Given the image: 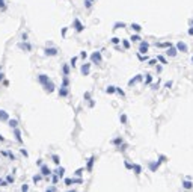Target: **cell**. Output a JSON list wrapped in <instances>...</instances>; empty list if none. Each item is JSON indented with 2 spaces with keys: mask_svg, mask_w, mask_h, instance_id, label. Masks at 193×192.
<instances>
[{
  "mask_svg": "<svg viewBox=\"0 0 193 192\" xmlns=\"http://www.w3.org/2000/svg\"><path fill=\"white\" fill-rule=\"evenodd\" d=\"M89 70H91V64H85V65H81V68H80V71H81L83 76H88Z\"/></svg>",
  "mask_w": 193,
  "mask_h": 192,
  "instance_id": "cell-7",
  "label": "cell"
},
{
  "mask_svg": "<svg viewBox=\"0 0 193 192\" xmlns=\"http://www.w3.org/2000/svg\"><path fill=\"white\" fill-rule=\"evenodd\" d=\"M157 61H160V62H162V64H167V61H166L165 58H163V56H160V55L157 56Z\"/></svg>",
  "mask_w": 193,
  "mask_h": 192,
  "instance_id": "cell-30",
  "label": "cell"
},
{
  "mask_svg": "<svg viewBox=\"0 0 193 192\" xmlns=\"http://www.w3.org/2000/svg\"><path fill=\"white\" fill-rule=\"evenodd\" d=\"M112 42H113V44H119V42H121V39H119V38H116V36H113V38H112Z\"/></svg>",
  "mask_w": 193,
  "mask_h": 192,
  "instance_id": "cell-32",
  "label": "cell"
},
{
  "mask_svg": "<svg viewBox=\"0 0 193 192\" xmlns=\"http://www.w3.org/2000/svg\"><path fill=\"white\" fill-rule=\"evenodd\" d=\"M192 62H193V58H192Z\"/></svg>",
  "mask_w": 193,
  "mask_h": 192,
  "instance_id": "cell-53",
  "label": "cell"
},
{
  "mask_svg": "<svg viewBox=\"0 0 193 192\" xmlns=\"http://www.w3.org/2000/svg\"><path fill=\"white\" fill-rule=\"evenodd\" d=\"M125 168L127 169H133V165H131L130 162H125Z\"/></svg>",
  "mask_w": 193,
  "mask_h": 192,
  "instance_id": "cell-36",
  "label": "cell"
},
{
  "mask_svg": "<svg viewBox=\"0 0 193 192\" xmlns=\"http://www.w3.org/2000/svg\"><path fill=\"white\" fill-rule=\"evenodd\" d=\"M74 29H76L77 32H83V29H85V26L81 24V21L79 18H74Z\"/></svg>",
  "mask_w": 193,
  "mask_h": 192,
  "instance_id": "cell-4",
  "label": "cell"
},
{
  "mask_svg": "<svg viewBox=\"0 0 193 192\" xmlns=\"http://www.w3.org/2000/svg\"><path fill=\"white\" fill-rule=\"evenodd\" d=\"M139 59H140V61H146L148 56H142V55H140V56H139Z\"/></svg>",
  "mask_w": 193,
  "mask_h": 192,
  "instance_id": "cell-42",
  "label": "cell"
},
{
  "mask_svg": "<svg viewBox=\"0 0 193 192\" xmlns=\"http://www.w3.org/2000/svg\"><path fill=\"white\" fill-rule=\"evenodd\" d=\"M6 182H8V183H14V177H12V175H8V177H6Z\"/></svg>",
  "mask_w": 193,
  "mask_h": 192,
  "instance_id": "cell-34",
  "label": "cell"
},
{
  "mask_svg": "<svg viewBox=\"0 0 193 192\" xmlns=\"http://www.w3.org/2000/svg\"><path fill=\"white\" fill-rule=\"evenodd\" d=\"M189 35L193 36V27H190V29H189Z\"/></svg>",
  "mask_w": 193,
  "mask_h": 192,
  "instance_id": "cell-48",
  "label": "cell"
},
{
  "mask_svg": "<svg viewBox=\"0 0 193 192\" xmlns=\"http://www.w3.org/2000/svg\"><path fill=\"white\" fill-rule=\"evenodd\" d=\"M14 136H15V139H17V141L20 142V144L23 142V139H21V132H20V130H18L17 127H15V130H14Z\"/></svg>",
  "mask_w": 193,
  "mask_h": 192,
  "instance_id": "cell-15",
  "label": "cell"
},
{
  "mask_svg": "<svg viewBox=\"0 0 193 192\" xmlns=\"http://www.w3.org/2000/svg\"><path fill=\"white\" fill-rule=\"evenodd\" d=\"M91 59H92V64H100L101 62V53L100 52H94Z\"/></svg>",
  "mask_w": 193,
  "mask_h": 192,
  "instance_id": "cell-3",
  "label": "cell"
},
{
  "mask_svg": "<svg viewBox=\"0 0 193 192\" xmlns=\"http://www.w3.org/2000/svg\"><path fill=\"white\" fill-rule=\"evenodd\" d=\"M74 183H81V180H72V178H65V185H67V186L74 185Z\"/></svg>",
  "mask_w": 193,
  "mask_h": 192,
  "instance_id": "cell-18",
  "label": "cell"
},
{
  "mask_svg": "<svg viewBox=\"0 0 193 192\" xmlns=\"http://www.w3.org/2000/svg\"><path fill=\"white\" fill-rule=\"evenodd\" d=\"M121 122H124V124L127 122V115H124V113L121 115Z\"/></svg>",
  "mask_w": 193,
  "mask_h": 192,
  "instance_id": "cell-35",
  "label": "cell"
},
{
  "mask_svg": "<svg viewBox=\"0 0 193 192\" xmlns=\"http://www.w3.org/2000/svg\"><path fill=\"white\" fill-rule=\"evenodd\" d=\"M39 180H41V175H35V177H33V182L35 183H38Z\"/></svg>",
  "mask_w": 193,
  "mask_h": 192,
  "instance_id": "cell-39",
  "label": "cell"
},
{
  "mask_svg": "<svg viewBox=\"0 0 193 192\" xmlns=\"http://www.w3.org/2000/svg\"><path fill=\"white\" fill-rule=\"evenodd\" d=\"M8 124H9L11 126V127H17V124H18V122H17V120H8Z\"/></svg>",
  "mask_w": 193,
  "mask_h": 192,
  "instance_id": "cell-25",
  "label": "cell"
},
{
  "mask_svg": "<svg viewBox=\"0 0 193 192\" xmlns=\"http://www.w3.org/2000/svg\"><path fill=\"white\" fill-rule=\"evenodd\" d=\"M3 79V74H2V73H0V80H2Z\"/></svg>",
  "mask_w": 193,
  "mask_h": 192,
  "instance_id": "cell-52",
  "label": "cell"
},
{
  "mask_svg": "<svg viewBox=\"0 0 193 192\" xmlns=\"http://www.w3.org/2000/svg\"><path fill=\"white\" fill-rule=\"evenodd\" d=\"M21 154H24V156H27V151L24 148H21Z\"/></svg>",
  "mask_w": 193,
  "mask_h": 192,
  "instance_id": "cell-49",
  "label": "cell"
},
{
  "mask_svg": "<svg viewBox=\"0 0 193 192\" xmlns=\"http://www.w3.org/2000/svg\"><path fill=\"white\" fill-rule=\"evenodd\" d=\"M62 73H63V76H69V65L68 64H65L62 67Z\"/></svg>",
  "mask_w": 193,
  "mask_h": 192,
  "instance_id": "cell-21",
  "label": "cell"
},
{
  "mask_svg": "<svg viewBox=\"0 0 193 192\" xmlns=\"http://www.w3.org/2000/svg\"><path fill=\"white\" fill-rule=\"evenodd\" d=\"M81 171H83L81 168H80V169H77V171H76V175H80V174H81Z\"/></svg>",
  "mask_w": 193,
  "mask_h": 192,
  "instance_id": "cell-46",
  "label": "cell"
},
{
  "mask_svg": "<svg viewBox=\"0 0 193 192\" xmlns=\"http://www.w3.org/2000/svg\"><path fill=\"white\" fill-rule=\"evenodd\" d=\"M142 79H143V76H142V74H137L136 77H133L131 80H128V86H133V85H136V83H139V82H142Z\"/></svg>",
  "mask_w": 193,
  "mask_h": 192,
  "instance_id": "cell-5",
  "label": "cell"
},
{
  "mask_svg": "<svg viewBox=\"0 0 193 192\" xmlns=\"http://www.w3.org/2000/svg\"><path fill=\"white\" fill-rule=\"evenodd\" d=\"M76 61H77V58H72V59H71V65H72V67L76 65Z\"/></svg>",
  "mask_w": 193,
  "mask_h": 192,
  "instance_id": "cell-43",
  "label": "cell"
},
{
  "mask_svg": "<svg viewBox=\"0 0 193 192\" xmlns=\"http://www.w3.org/2000/svg\"><path fill=\"white\" fill-rule=\"evenodd\" d=\"M165 86H166V88H171V86H172V82H166Z\"/></svg>",
  "mask_w": 193,
  "mask_h": 192,
  "instance_id": "cell-44",
  "label": "cell"
},
{
  "mask_svg": "<svg viewBox=\"0 0 193 192\" xmlns=\"http://www.w3.org/2000/svg\"><path fill=\"white\" fill-rule=\"evenodd\" d=\"M41 175H51V169L48 168L47 165H41Z\"/></svg>",
  "mask_w": 193,
  "mask_h": 192,
  "instance_id": "cell-6",
  "label": "cell"
},
{
  "mask_svg": "<svg viewBox=\"0 0 193 192\" xmlns=\"http://www.w3.org/2000/svg\"><path fill=\"white\" fill-rule=\"evenodd\" d=\"M51 159H53V162H54L56 165H59V163H60V157L57 156V154H51Z\"/></svg>",
  "mask_w": 193,
  "mask_h": 192,
  "instance_id": "cell-23",
  "label": "cell"
},
{
  "mask_svg": "<svg viewBox=\"0 0 193 192\" xmlns=\"http://www.w3.org/2000/svg\"><path fill=\"white\" fill-rule=\"evenodd\" d=\"M20 48H23V50H30V48H32V46H30V44H27L26 42V41H24V42H21V44H20Z\"/></svg>",
  "mask_w": 193,
  "mask_h": 192,
  "instance_id": "cell-19",
  "label": "cell"
},
{
  "mask_svg": "<svg viewBox=\"0 0 193 192\" xmlns=\"http://www.w3.org/2000/svg\"><path fill=\"white\" fill-rule=\"evenodd\" d=\"M85 98H88V100H89V98H91V94L86 92V94H85Z\"/></svg>",
  "mask_w": 193,
  "mask_h": 192,
  "instance_id": "cell-45",
  "label": "cell"
},
{
  "mask_svg": "<svg viewBox=\"0 0 193 192\" xmlns=\"http://www.w3.org/2000/svg\"><path fill=\"white\" fill-rule=\"evenodd\" d=\"M9 120V115H8L6 111H0V121H8Z\"/></svg>",
  "mask_w": 193,
  "mask_h": 192,
  "instance_id": "cell-17",
  "label": "cell"
},
{
  "mask_svg": "<svg viewBox=\"0 0 193 192\" xmlns=\"http://www.w3.org/2000/svg\"><path fill=\"white\" fill-rule=\"evenodd\" d=\"M92 3H94L92 0H85V6L88 8V9H89V8H92Z\"/></svg>",
  "mask_w": 193,
  "mask_h": 192,
  "instance_id": "cell-28",
  "label": "cell"
},
{
  "mask_svg": "<svg viewBox=\"0 0 193 192\" xmlns=\"http://www.w3.org/2000/svg\"><path fill=\"white\" fill-rule=\"evenodd\" d=\"M38 80H39V83H41V85H45L50 79H48V76H47V74H39V76H38Z\"/></svg>",
  "mask_w": 193,
  "mask_h": 192,
  "instance_id": "cell-10",
  "label": "cell"
},
{
  "mask_svg": "<svg viewBox=\"0 0 193 192\" xmlns=\"http://www.w3.org/2000/svg\"><path fill=\"white\" fill-rule=\"evenodd\" d=\"M142 38H140V36H139V35H133V36H131V41H140Z\"/></svg>",
  "mask_w": 193,
  "mask_h": 192,
  "instance_id": "cell-33",
  "label": "cell"
},
{
  "mask_svg": "<svg viewBox=\"0 0 193 192\" xmlns=\"http://www.w3.org/2000/svg\"><path fill=\"white\" fill-rule=\"evenodd\" d=\"M183 187L187 189V191H190V189H193V183L190 180H186V182H183Z\"/></svg>",
  "mask_w": 193,
  "mask_h": 192,
  "instance_id": "cell-16",
  "label": "cell"
},
{
  "mask_svg": "<svg viewBox=\"0 0 193 192\" xmlns=\"http://www.w3.org/2000/svg\"><path fill=\"white\" fill-rule=\"evenodd\" d=\"M94 162H95V156H92V157L88 160V165H86V169H88V173H91V171H92V165H94Z\"/></svg>",
  "mask_w": 193,
  "mask_h": 192,
  "instance_id": "cell-13",
  "label": "cell"
},
{
  "mask_svg": "<svg viewBox=\"0 0 193 192\" xmlns=\"http://www.w3.org/2000/svg\"><path fill=\"white\" fill-rule=\"evenodd\" d=\"M113 144H115V145L122 144V138H116V139H113Z\"/></svg>",
  "mask_w": 193,
  "mask_h": 192,
  "instance_id": "cell-29",
  "label": "cell"
},
{
  "mask_svg": "<svg viewBox=\"0 0 193 192\" xmlns=\"http://www.w3.org/2000/svg\"><path fill=\"white\" fill-rule=\"evenodd\" d=\"M155 64H157V59H151L149 61V65H155Z\"/></svg>",
  "mask_w": 193,
  "mask_h": 192,
  "instance_id": "cell-40",
  "label": "cell"
},
{
  "mask_svg": "<svg viewBox=\"0 0 193 192\" xmlns=\"http://www.w3.org/2000/svg\"><path fill=\"white\" fill-rule=\"evenodd\" d=\"M0 8H5V2L3 0H0Z\"/></svg>",
  "mask_w": 193,
  "mask_h": 192,
  "instance_id": "cell-50",
  "label": "cell"
},
{
  "mask_svg": "<svg viewBox=\"0 0 193 192\" xmlns=\"http://www.w3.org/2000/svg\"><path fill=\"white\" fill-rule=\"evenodd\" d=\"M158 166H160V162H149V169L153 171V173H155V171L158 169Z\"/></svg>",
  "mask_w": 193,
  "mask_h": 192,
  "instance_id": "cell-14",
  "label": "cell"
},
{
  "mask_svg": "<svg viewBox=\"0 0 193 192\" xmlns=\"http://www.w3.org/2000/svg\"><path fill=\"white\" fill-rule=\"evenodd\" d=\"M133 169H134V174H140L142 173V168H140V165H137V163H134V165H133Z\"/></svg>",
  "mask_w": 193,
  "mask_h": 192,
  "instance_id": "cell-22",
  "label": "cell"
},
{
  "mask_svg": "<svg viewBox=\"0 0 193 192\" xmlns=\"http://www.w3.org/2000/svg\"><path fill=\"white\" fill-rule=\"evenodd\" d=\"M0 141H5V138H3V136H2V135H0Z\"/></svg>",
  "mask_w": 193,
  "mask_h": 192,
  "instance_id": "cell-51",
  "label": "cell"
},
{
  "mask_svg": "<svg viewBox=\"0 0 193 192\" xmlns=\"http://www.w3.org/2000/svg\"><path fill=\"white\" fill-rule=\"evenodd\" d=\"M176 52H178V50H176V47H167V50H166V53H167V56H171V58H175V56H176Z\"/></svg>",
  "mask_w": 193,
  "mask_h": 192,
  "instance_id": "cell-8",
  "label": "cell"
},
{
  "mask_svg": "<svg viewBox=\"0 0 193 192\" xmlns=\"http://www.w3.org/2000/svg\"><path fill=\"white\" fill-rule=\"evenodd\" d=\"M148 48H149V44H148L146 41H142V42H140V47H139V53H140V55H146Z\"/></svg>",
  "mask_w": 193,
  "mask_h": 192,
  "instance_id": "cell-1",
  "label": "cell"
},
{
  "mask_svg": "<svg viewBox=\"0 0 193 192\" xmlns=\"http://www.w3.org/2000/svg\"><path fill=\"white\" fill-rule=\"evenodd\" d=\"M116 92H118V94H121V95H122V97H124V95H125V92H124V91H122V89H121V88H116Z\"/></svg>",
  "mask_w": 193,
  "mask_h": 192,
  "instance_id": "cell-38",
  "label": "cell"
},
{
  "mask_svg": "<svg viewBox=\"0 0 193 192\" xmlns=\"http://www.w3.org/2000/svg\"><path fill=\"white\" fill-rule=\"evenodd\" d=\"M176 50L181 52V53H186V52L189 50V47H187V44H186V42L180 41V42H176Z\"/></svg>",
  "mask_w": 193,
  "mask_h": 192,
  "instance_id": "cell-2",
  "label": "cell"
},
{
  "mask_svg": "<svg viewBox=\"0 0 193 192\" xmlns=\"http://www.w3.org/2000/svg\"><path fill=\"white\" fill-rule=\"evenodd\" d=\"M63 173H65V169H63V168H57V169L54 171V174H56V175H59V177H62Z\"/></svg>",
  "mask_w": 193,
  "mask_h": 192,
  "instance_id": "cell-24",
  "label": "cell"
},
{
  "mask_svg": "<svg viewBox=\"0 0 193 192\" xmlns=\"http://www.w3.org/2000/svg\"><path fill=\"white\" fill-rule=\"evenodd\" d=\"M145 76H146L145 82H146V83H151V82H153V76H151V74H145Z\"/></svg>",
  "mask_w": 193,
  "mask_h": 192,
  "instance_id": "cell-31",
  "label": "cell"
},
{
  "mask_svg": "<svg viewBox=\"0 0 193 192\" xmlns=\"http://www.w3.org/2000/svg\"><path fill=\"white\" fill-rule=\"evenodd\" d=\"M122 44H124V48H130V42L128 41H122Z\"/></svg>",
  "mask_w": 193,
  "mask_h": 192,
  "instance_id": "cell-37",
  "label": "cell"
},
{
  "mask_svg": "<svg viewBox=\"0 0 193 192\" xmlns=\"http://www.w3.org/2000/svg\"><path fill=\"white\" fill-rule=\"evenodd\" d=\"M122 27H125V23H116L113 29H122Z\"/></svg>",
  "mask_w": 193,
  "mask_h": 192,
  "instance_id": "cell-27",
  "label": "cell"
},
{
  "mask_svg": "<svg viewBox=\"0 0 193 192\" xmlns=\"http://www.w3.org/2000/svg\"><path fill=\"white\" fill-rule=\"evenodd\" d=\"M45 55H47V56H56V55H57V50H56L54 47L45 48Z\"/></svg>",
  "mask_w": 193,
  "mask_h": 192,
  "instance_id": "cell-12",
  "label": "cell"
},
{
  "mask_svg": "<svg viewBox=\"0 0 193 192\" xmlns=\"http://www.w3.org/2000/svg\"><path fill=\"white\" fill-rule=\"evenodd\" d=\"M131 29H133L134 32H140L142 30V26H140V24H137V23H133V24H131Z\"/></svg>",
  "mask_w": 193,
  "mask_h": 192,
  "instance_id": "cell-20",
  "label": "cell"
},
{
  "mask_svg": "<svg viewBox=\"0 0 193 192\" xmlns=\"http://www.w3.org/2000/svg\"><path fill=\"white\" fill-rule=\"evenodd\" d=\"M80 56H81L83 59H86V56H88V55H86V52H81V53H80Z\"/></svg>",
  "mask_w": 193,
  "mask_h": 192,
  "instance_id": "cell-41",
  "label": "cell"
},
{
  "mask_svg": "<svg viewBox=\"0 0 193 192\" xmlns=\"http://www.w3.org/2000/svg\"><path fill=\"white\" fill-rule=\"evenodd\" d=\"M68 94H69L68 86H60V89H59V95H60V97H67Z\"/></svg>",
  "mask_w": 193,
  "mask_h": 192,
  "instance_id": "cell-11",
  "label": "cell"
},
{
  "mask_svg": "<svg viewBox=\"0 0 193 192\" xmlns=\"http://www.w3.org/2000/svg\"><path fill=\"white\" fill-rule=\"evenodd\" d=\"M27 189H29V186H26V185L21 186V191H27Z\"/></svg>",
  "mask_w": 193,
  "mask_h": 192,
  "instance_id": "cell-47",
  "label": "cell"
},
{
  "mask_svg": "<svg viewBox=\"0 0 193 192\" xmlns=\"http://www.w3.org/2000/svg\"><path fill=\"white\" fill-rule=\"evenodd\" d=\"M106 92H107V94H113V92H116V86H107Z\"/></svg>",
  "mask_w": 193,
  "mask_h": 192,
  "instance_id": "cell-26",
  "label": "cell"
},
{
  "mask_svg": "<svg viewBox=\"0 0 193 192\" xmlns=\"http://www.w3.org/2000/svg\"><path fill=\"white\" fill-rule=\"evenodd\" d=\"M92 2H94V0H92Z\"/></svg>",
  "mask_w": 193,
  "mask_h": 192,
  "instance_id": "cell-54",
  "label": "cell"
},
{
  "mask_svg": "<svg viewBox=\"0 0 193 192\" xmlns=\"http://www.w3.org/2000/svg\"><path fill=\"white\" fill-rule=\"evenodd\" d=\"M44 88H45V91L47 92H53L54 91V85H53V82L51 80H48L45 85H44Z\"/></svg>",
  "mask_w": 193,
  "mask_h": 192,
  "instance_id": "cell-9",
  "label": "cell"
}]
</instances>
